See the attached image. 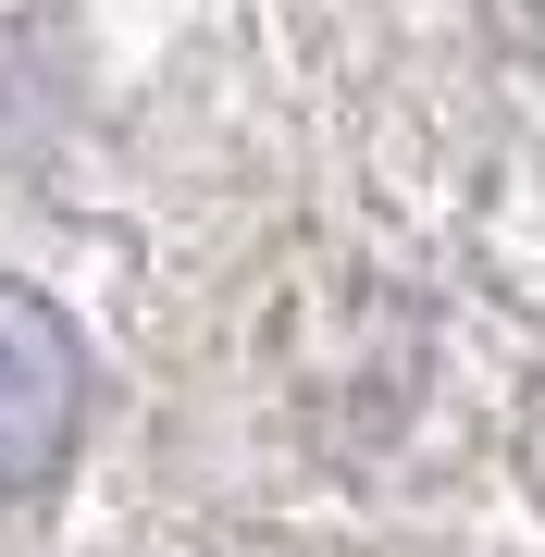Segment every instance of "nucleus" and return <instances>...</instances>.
<instances>
[{
  "mask_svg": "<svg viewBox=\"0 0 545 557\" xmlns=\"http://www.w3.org/2000/svg\"><path fill=\"white\" fill-rule=\"evenodd\" d=\"M87 421V347L38 285H0V496L50 483Z\"/></svg>",
  "mask_w": 545,
  "mask_h": 557,
  "instance_id": "1",
  "label": "nucleus"
}]
</instances>
